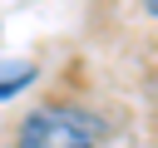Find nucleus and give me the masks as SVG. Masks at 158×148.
<instances>
[{
    "label": "nucleus",
    "instance_id": "f257e3e1",
    "mask_svg": "<svg viewBox=\"0 0 158 148\" xmlns=\"http://www.w3.org/2000/svg\"><path fill=\"white\" fill-rule=\"evenodd\" d=\"M15 148H99V118L79 104H40L20 118Z\"/></svg>",
    "mask_w": 158,
    "mask_h": 148
},
{
    "label": "nucleus",
    "instance_id": "f03ea898",
    "mask_svg": "<svg viewBox=\"0 0 158 148\" xmlns=\"http://www.w3.org/2000/svg\"><path fill=\"white\" fill-rule=\"evenodd\" d=\"M40 79V69L30 59H0V99H15L20 89H30Z\"/></svg>",
    "mask_w": 158,
    "mask_h": 148
}]
</instances>
